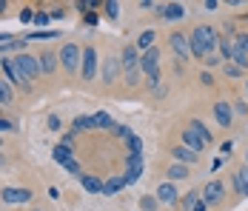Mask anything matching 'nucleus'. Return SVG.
Instances as JSON below:
<instances>
[{
	"label": "nucleus",
	"mask_w": 248,
	"mask_h": 211,
	"mask_svg": "<svg viewBox=\"0 0 248 211\" xmlns=\"http://www.w3.org/2000/svg\"><path fill=\"white\" fill-rule=\"evenodd\" d=\"M220 43V34L214 26H197L191 34H188V46H191V57H211V51Z\"/></svg>",
	"instance_id": "nucleus-1"
},
{
	"label": "nucleus",
	"mask_w": 248,
	"mask_h": 211,
	"mask_svg": "<svg viewBox=\"0 0 248 211\" xmlns=\"http://www.w3.org/2000/svg\"><path fill=\"white\" fill-rule=\"evenodd\" d=\"M12 66H15V71H17V77L23 80L26 89H31V80H37V74H40L37 54H26V51H20V54L12 57Z\"/></svg>",
	"instance_id": "nucleus-2"
},
{
	"label": "nucleus",
	"mask_w": 248,
	"mask_h": 211,
	"mask_svg": "<svg viewBox=\"0 0 248 211\" xmlns=\"http://www.w3.org/2000/svg\"><path fill=\"white\" fill-rule=\"evenodd\" d=\"M120 69L125 71V83L128 86H140V51L137 46H125L120 54Z\"/></svg>",
	"instance_id": "nucleus-3"
},
{
	"label": "nucleus",
	"mask_w": 248,
	"mask_h": 211,
	"mask_svg": "<svg viewBox=\"0 0 248 211\" xmlns=\"http://www.w3.org/2000/svg\"><path fill=\"white\" fill-rule=\"evenodd\" d=\"M140 71L149 77V80H160V49L154 46L149 51H143L140 57Z\"/></svg>",
	"instance_id": "nucleus-4"
},
{
	"label": "nucleus",
	"mask_w": 248,
	"mask_h": 211,
	"mask_svg": "<svg viewBox=\"0 0 248 211\" xmlns=\"http://www.w3.org/2000/svg\"><path fill=\"white\" fill-rule=\"evenodd\" d=\"M60 63L66 66V71H77L80 69V60H83V49L77 46V43H63L60 49Z\"/></svg>",
	"instance_id": "nucleus-5"
},
{
	"label": "nucleus",
	"mask_w": 248,
	"mask_h": 211,
	"mask_svg": "<svg viewBox=\"0 0 248 211\" xmlns=\"http://www.w3.org/2000/svg\"><path fill=\"white\" fill-rule=\"evenodd\" d=\"M80 74H83V80H94V74H97V49H94V46L83 49V60H80Z\"/></svg>",
	"instance_id": "nucleus-6"
},
{
	"label": "nucleus",
	"mask_w": 248,
	"mask_h": 211,
	"mask_svg": "<svg viewBox=\"0 0 248 211\" xmlns=\"http://www.w3.org/2000/svg\"><path fill=\"white\" fill-rule=\"evenodd\" d=\"M0 200H3L6 206L29 203V200H31V191H29V188H15V186H9V188H3V191H0Z\"/></svg>",
	"instance_id": "nucleus-7"
},
{
	"label": "nucleus",
	"mask_w": 248,
	"mask_h": 211,
	"mask_svg": "<svg viewBox=\"0 0 248 211\" xmlns=\"http://www.w3.org/2000/svg\"><path fill=\"white\" fill-rule=\"evenodd\" d=\"M169 43H171L174 54H177L180 60H188V57H191V46H188V34H180V32H171V34H169Z\"/></svg>",
	"instance_id": "nucleus-8"
},
{
	"label": "nucleus",
	"mask_w": 248,
	"mask_h": 211,
	"mask_svg": "<svg viewBox=\"0 0 248 211\" xmlns=\"http://www.w3.org/2000/svg\"><path fill=\"white\" fill-rule=\"evenodd\" d=\"M223 194H225V186L220 180H211L208 186L202 188V203H205V206H217V203L223 200Z\"/></svg>",
	"instance_id": "nucleus-9"
},
{
	"label": "nucleus",
	"mask_w": 248,
	"mask_h": 211,
	"mask_svg": "<svg viewBox=\"0 0 248 211\" xmlns=\"http://www.w3.org/2000/svg\"><path fill=\"white\" fill-rule=\"evenodd\" d=\"M214 117H217V123H220L223 129H228L231 120H234V106H231L228 100H217V103H214Z\"/></svg>",
	"instance_id": "nucleus-10"
},
{
	"label": "nucleus",
	"mask_w": 248,
	"mask_h": 211,
	"mask_svg": "<svg viewBox=\"0 0 248 211\" xmlns=\"http://www.w3.org/2000/svg\"><path fill=\"white\" fill-rule=\"evenodd\" d=\"M125 183H137L140 177H143V157H134V154H128V160H125Z\"/></svg>",
	"instance_id": "nucleus-11"
},
{
	"label": "nucleus",
	"mask_w": 248,
	"mask_h": 211,
	"mask_svg": "<svg viewBox=\"0 0 248 211\" xmlns=\"http://www.w3.org/2000/svg\"><path fill=\"white\" fill-rule=\"evenodd\" d=\"M157 12L163 15V20H183V17H186V6H183V3H169V6H157Z\"/></svg>",
	"instance_id": "nucleus-12"
},
{
	"label": "nucleus",
	"mask_w": 248,
	"mask_h": 211,
	"mask_svg": "<svg viewBox=\"0 0 248 211\" xmlns=\"http://www.w3.org/2000/svg\"><path fill=\"white\" fill-rule=\"evenodd\" d=\"M171 154H174V163H183V165H194L200 160V154H194V151L186 148V146H174Z\"/></svg>",
	"instance_id": "nucleus-13"
},
{
	"label": "nucleus",
	"mask_w": 248,
	"mask_h": 211,
	"mask_svg": "<svg viewBox=\"0 0 248 211\" xmlns=\"http://www.w3.org/2000/svg\"><path fill=\"white\" fill-rule=\"evenodd\" d=\"M57 60H60V57H57L54 51H40V54H37V66H40L43 74H51V71L57 69Z\"/></svg>",
	"instance_id": "nucleus-14"
},
{
	"label": "nucleus",
	"mask_w": 248,
	"mask_h": 211,
	"mask_svg": "<svg viewBox=\"0 0 248 211\" xmlns=\"http://www.w3.org/2000/svg\"><path fill=\"white\" fill-rule=\"evenodd\" d=\"M231 180H234V188H237V194H240V197H248V165L237 168Z\"/></svg>",
	"instance_id": "nucleus-15"
},
{
	"label": "nucleus",
	"mask_w": 248,
	"mask_h": 211,
	"mask_svg": "<svg viewBox=\"0 0 248 211\" xmlns=\"http://www.w3.org/2000/svg\"><path fill=\"white\" fill-rule=\"evenodd\" d=\"M117 74H120V60H114V57H108L106 63H103V83H114L117 80Z\"/></svg>",
	"instance_id": "nucleus-16"
},
{
	"label": "nucleus",
	"mask_w": 248,
	"mask_h": 211,
	"mask_svg": "<svg viewBox=\"0 0 248 211\" xmlns=\"http://www.w3.org/2000/svg\"><path fill=\"white\" fill-rule=\"evenodd\" d=\"M125 186H128V183H125L123 174H120V177H111V180H106V183H103V197H114V194H117V191H123Z\"/></svg>",
	"instance_id": "nucleus-17"
},
{
	"label": "nucleus",
	"mask_w": 248,
	"mask_h": 211,
	"mask_svg": "<svg viewBox=\"0 0 248 211\" xmlns=\"http://www.w3.org/2000/svg\"><path fill=\"white\" fill-rule=\"evenodd\" d=\"M180 140H183V146H186V148H191L194 154H200V151L205 148V143L200 140L194 131H188V129H183V137H180Z\"/></svg>",
	"instance_id": "nucleus-18"
},
{
	"label": "nucleus",
	"mask_w": 248,
	"mask_h": 211,
	"mask_svg": "<svg viewBox=\"0 0 248 211\" xmlns=\"http://www.w3.org/2000/svg\"><path fill=\"white\" fill-rule=\"evenodd\" d=\"M157 200L166 203V206H174L177 203V188H174V183H163V186L157 188Z\"/></svg>",
	"instance_id": "nucleus-19"
},
{
	"label": "nucleus",
	"mask_w": 248,
	"mask_h": 211,
	"mask_svg": "<svg viewBox=\"0 0 248 211\" xmlns=\"http://www.w3.org/2000/svg\"><path fill=\"white\" fill-rule=\"evenodd\" d=\"M186 129H188V131H194L205 146H211V140H214V137H211V131L202 126V120H188V126H186Z\"/></svg>",
	"instance_id": "nucleus-20"
},
{
	"label": "nucleus",
	"mask_w": 248,
	"mask_h": 211,
	"mask_svg": "<svg viewBox=\"0 0 248 211\" xmlns=\"http://www.w3.org/2000/svg\"><path fill=\"white\" fill-rule=\"evenodd\" d=\"M169 183H177V180H186L188 177V165H183V163H171L169 165Z\"/></svg>",
	"instance_id": "nucleus-21"
},
{
	"label": "nucleus",
	"mask_w": 248,
	"mask_h": 211,
	"mask_svg": "<svg viewBox=\"0 0 248 211\" xmlns=\"http://www.w3.org/2000/svg\"><path fill=\"white\" fill-rule=\"evenodd\" d=\"M0 66H3V71H6L9 83H15V86H23V80L17 77V71H15V66H12V57H3V60H0ZM23 89H26V86H23Z\"/></svg>",
	"instance_id": "nucleus-22"
},
{
	"label": "nucleus",
	"mask_w": 248,
	"mask_h": 211,
	"mask_svg": "<svg viewBox=\"0 0 248 211\" xmlns=\"http://www.w3.org/2000/svg\"><path fill=\"white\" fill-rule=\"evenodd\" d=\"M80 183H83V188H86L89 194H103V183H100L97 177H92V174H83Z\"/></svg>",
	"instance_id": "nucleus-23"
},
{
	"label": "nucleus",
	"mask_w": 248,
	"mask_h": 211,
	"mask_svg": "<svg viewBox=\"0 0 248 211\" xmlns=\"http://www.w3.org/2000/svg\"><path fill=\"white\" fill-rule=\"evenodd\" d=\"M154 37H157V32H154V29H146V32H140V37H137V49H143V51L154 49Z\"/></svg>",
	"instance_id": "nucleus-24"
},
{
	"label": "nucleus",
	"mask_w": 248,
	"mask_h": 211,
	"mask_svg": "<svg viewBox=\"0 0 248 211\" xmlns=\"http://www.w3.org/2000/svg\"><path fill=\"white\" fill-rule=\"evenodd\" d=\"M72 151H75V148H72V146H63V143H60V146H54V151H51V157H54V163H66V160H72Z\"/></svg>",
	"instance_id": "nucleus-25"
},
{
	"label": "nucleus",
	"mask_w": 248,
	"mask_h": 211,
	"mask_svg": "<svg viewBox=\"0 0 248 211\" xmlns=\"http://www.w3.org/2000/svg\"><path fill=\"white\" fill-rule=\"evenodd\" d=\"M92 117H94V129H106V131H114V126H117V123L108 117L106 112H97V114H92Z\"/></svg>",
	"instance_id": "nucleus-26"
},
{
	"label": "nucleus",
	"mask_w": 248,
	"mask_h": 211,
	"mask_svg": "<svg viewBox=\"0 0 248 211\" xmlns=\"http://www.w3.org/2000/svg\"><path fill=\"white\" fill-rule=\"evenodd\" d=\"M89 129H94V117H92V114H80V117H75L72 131H89Z\"/></svg>",
	"instance_id": "nucleus-27"
},
{
	"label": "nucleus",
	"mask_w": 248,
	"mask_h": 211,
	"mask_svg": "<svg viewBox=\"0 0 248 211\" xmlns=\"http://www.w3.org/2000/svg\"><path fill=\"white\" fill-rule=\"evenodd\" d=\"M234 51L248 54V34L246 32H234Z\"/></svg>",
	"instance_id": "nucleus-28"
},
{
	"label": "nucleus",
	"mask_w": 248,
	"mask_h": 211,
	"mask_svg": "<svg viewBox=\"0 0 248 211\" xmlns=\"http://www.w3.org/2000/svg\"><path fill=\"white\" fill-rule=\"evenodd\" d=\"M200 200H202V191H188L186 197H183V209L186 211H191L194 206H197Z\"/></svg>",
	"instance_id": "nucleus-29"
},
{
	"label": "nucleus",
	"mask_w": 248,
	"mask_h": 211,
	"mask_svg": "<svg viewBox=\"0 0 248 211\" xmlns=\"http://www.w3.org/2000/svg\"><path fill=\"white\" fill-rule=\"evenodd\" d=\"M103 12H106L111 20H117V17H120V3H117V0H108V3H103Z\"/></svg>",
	"instance_id": "nucleus-30"
},
{
	"label": "nucleus",
	"mask_w": 248,
	"mask_h": 211,
	"mask_svg": "<svg viewBox=\"0 0 248 211\" xmlns=\"http://www.w3.org/2000/svg\"><path fill=\"white\" fill-rule=\"evenodd\" d=\"M128 154H134V157H143V140H140L137 134L128 140Z\"/></svg>",
	"instance_id": "nucleus-31"
},
{
	"label": "nucleus",
	"mask_w": 248,
	"mask_h": 211,
	"mask_svg": "<svg viewBox=\"0 0 248 211\" xmlns=\"http://www.w3.org/2000/svg\"><path fill=\"white\" fill-rule=\"evenodd\" d=\"M12 103V89L6 86V80H0V106H9Z\"/></svg>",
	"instance_id": "nucleus-32"
},
{
	"label": "nucleus",
	"mask_w": 248,
	"mask_h": 211,
	"mask_svg": "<svg viewBox=\"0 0 248 211\" xmlns=\"http://www.w3.org/2000/svg\"><path fill=\"white\" fill-rule=\"evenodd\" d=\"M63 168H66L69 174H75V177H83V168H80V163H77L75 157H72V160H66V163H63Z\"/></svg>",
	"instance_id": "nucleus-33"
},
{
	"label": "nucleus",
	"mask_w": 248,
	"mask_h": 211,
	"mask_svg": "<svg viewBox=\"0 0 248 211\" xmlns=\"http://www.w3.org/2000/svg\"><path fill=\"white\" fill-rule=\"evenodd\" d=\"M114 134H117V137H120V140H131V137H134V131H131V129H128V126H114Z\"/></svg>",
	"instance_id": "nucleus-34"
},
{
	"label": "nucleus",
	"mask_w": 248,
	"mask_h": 211,
	"mask_svg": "<svg viewBox=\"0 0 248 211\" xmlns=\"http://www.w3.org/2000/svg\"><path fill=\"white\" fill-rule=\"evenodd\" d=\"M0 51H17V54H20V51H23V43H20V40H9V43L0 46Z\"/></svg>",
	"instance_id": "nucleus-35"
},
{
	"label": "nucleus",
	"mask_w": 248,
	"mask_h": 211,
	"mask_svg": "<svg viewBox=\"0 0 248 211\" xmlns=\"http://www.w3.org/2000/svg\"><path fill=\"white\" fill-rule=\"evenodd\" d=\"M223 69H225V74H228V77H240V74H243V69H237L234 63H223Z\"/></svg>",
	"instance_id": "nucleus-36"
},
{
	"label": "nucleus",
	"mask_w": 248,
	"mask_h": 211,
	"mask_svg": "<svg viewBox=\"0 0 248 211\" xmlns=\"http://www.w3.org/2000/svg\"><path fill=\"white\" fill-rule=\"evenodd\" d=\"M140 206H143V211H154V209H157V200H154V197H143V200H140Z\"/></svg>",
	"instance_id": "nucleus-37"
},
{
	"label": "nucleus",
	"mask_w": 248,
	"mask_h": 211,
	"mask_svg": "<svg viewBox=\"0 0 248 211\" xmlns=\"http://www.w3.org/2000/svg\"><path fill=\"white\" fill-rule=\"evenodd\" d=\"M34 23L40 26V32H43V26L49 23V15L46 12H34Z\"/></svg>",
	"instance_id": "nucleus-38"
},
{
	"label": "nucleus",
	"mask_w": 248,
	"mask_h": 211,
	"mask_svg": "<svg viewBox=\"0 0 248 211\" xmlns=\"http://www.w3.org/2000/svg\"><path fill=\"white\" fill-rule=\"evenodd\" d=\"M57 34H60V32H46V29H43V32H37V34H31V37H34V40H51V37H57Z\"/></svg>",
	"instance_id": "nucleus-39"
},
{
	"label": "nucleus",
	"mask_w": 248,
	"mask_h": 211,
	"mask_svg": "<svg viewBox=\"0 0 248 211\" xmlns=\"http://www.w3.org/2000/svg\"><path fill=\"white\" fill-rule=\"evenodd\" d=\"M29 20H34V9H29V6H26L23 12H20V23H29Z\"/></svg>",
	"instance_id": "nucleus-40"
},
{
	"label": "nucleus",
	"mask_w": 248,
	"mask_h": 211,
	"mask_svg": "<svg viewBox=\"0 0 248 211\" xmlns=\"http://www.w3.org/2000/svg\"><path fill=\"white\" fill-rule=\"evenodd\" d=\"M49 129H51V131H60V129H63V126H60V117H57V114H49Z\"/></svg>",
	"instance_id": "nucleus-41"
},
{
	"label": "nucleus",
	"mask_w": 248,
	"mask_h": 211,
	"mask_svg": "<svg viewBox=\"0 0 248 211\" xmlns=\"http://www.w3.org/2000/svg\"><path fill=\"white\" fill-rule=\"evenodd\" d=\"M200 80H202V86H214V77H211L208 71H202V74H200Z\"/></svg>",
	"instance_id": "nucleus-42"
},
{
	"label": "nucleus",
	"mask_w": 248,
	"mask_h": 211,
	"mask_svg": "<svg viewBox=\"0 0 248 211\" xmlns=\"http://www.w3.org/2000/svg\"><path fill=\"white\" fill-rule=\"evenodd\" d=\"M49 17H54V20H63V17H66V12H63V9H51Z\"/></svg>",
	"instance_id": "nucleus-43"
},
{
	"label": "nucleus",
	"mask_w": 248,
	"mask_h": 211,
	"mask_svg": "<svg viewBox=\"0 0 248 211\" xmlns=\"http://www.w3.org/2000/svg\"><path fill=\"white\" fill-rule=\"evenodd\" d=\"M234 112H237V114H248V106L246 103H234Z\"/></svg>",
	"instance_id": "nucleus-44"
},
{
	"label": "nucleus",
	"mask_w": 248,
	"mask_h": 211,
	"mask_svg": "<svg viewBox=\"0 0 248 211\" xmlns=\"http://www.w3.org/2000/svg\"><path fill=\"white\" fill-rule=\"evenodd\" d=\"M12 129H15V126H12L9 120H3V117H0V131H12Z\"/></svg>",
	"instance_id": "nucleus-45"
},
{
	"label": "nucleus",
	"mask_w": 248,
	"mask_h": 211,
	"mask_svg": "<svg viewBox=\"0 0 248 211\" xmlns=\"http://www.w3.org/2000/svg\"><path fill=\"white\" fill-rule=\"evenodd\" d=\"M217 63H220V57H214V54H211V57H205V66H217Z\"/></svg>",
	"instance_id": "nucleus-46"
},
{
	"label": "nucleus",
	"mask_w": 248,
	"mask_h": 211,
	"mask_svg": "<svg viewBox=\"0 0 248 211\" xmlns=\"http://www.w3.org/2000/svg\"><path fill=\"white\" fill-rule=\"evenodd\" d=\"M86 23L94 26V23H97V15H89V12H86Z\"/></svg>",
	"instance_id": "nucleus-47"
},
{
	"label": "nucleus",
	"mask_w": 248,
	"mask_h": 211,
	"mask_svg": "<svg viewBox=\"0 0 248 211\" xmlns=\"http://www.w3.org/2000/svg\"><path fill=\"white\" fill-rule=\"evenodd\" d=\"M231 148H234L231 143H223V146H220V151H223V154H231Z\"/></svg>",
	"instance_id": "nucleus-48"
},
{
	"label": "nucleus",
	"mask_w": 248,
	"mask_h": 211,
	"mask_svg": "<svg viewBox=\"0 0 248 211\" xmlns=\"http://www.w3.org/2000/svg\"><path fill=\"white\" fill-rule=\"evenodd\" d=\"M191 211H208V206H205V203L200 200V203H197V206H194V209H191Z\"/></svg>",
	"instance_id": "nucleus-49"
},
{
	"label": "nucleus",
	"mask_w": 248,
	"mask_h": 211,
	"mask_svg": "<svg viewBox=\"0 0 248 211\" xmlns=\"http://www.w3.org/2000/svg\"><path fill=\"white\" fill-rule=\"evenodd\" d=\"M3 12H6V0H0V15H3Z\"/></svg>",
	"instance_id": "nucleus-50"
},
{
	"label": "nucleus",
	"mask_w": 248,
	"mask_h": 211,
	"mask_svg": "<svg viewBox=\"0 0 248 211\" xmlns=\"http://www.w3.org/2000/svg\"><path fill=\"white\" fill-rule=\"evenodd\" d=\"M246 165H248V151H246Z\"/></svg>",
	"instance_id": "nucleus-51"
},
{
	"label": "nucleus",
	"mask_w": 248,
	"mask_h": 211,
	"mask_svg": "<svg viewBox=\"0 0 248 211\" xmlns=\"http://www.w3.org/2000/svg\"><path fill=\"white\" fill-rule=\"evenodd\" d=\"M246 89H248V80H246Z\"/></svg>",
	"instance_id": "nucleus-52"
},
{
	"label": "nucleus",
	"mask_w": 248,
	"mask_h": 211,
	"mask_svg": "<svg viewBox=\"0 0 248 211\" xmlns=\"http://www.w3.org/2000/svg\"><path fill=\"white\" fill-rule=\"evenodd\" d=\"M34 211H43V209H34Z\"/></svg>",
	"instance_id": "nucleus-53"
},
{
	"label": "nucleus",
	"mask_w": 248,
	"mask_h": 211,
	"mask_svg": "<svg viewBox=\"0 0 248 211\" xmlns=\"http://www.w3.org/2000/svg\"><path fill=\"white\" fill-rule=\"evenodd\" d=\"M0 148H3V143H0Z\"/></svg>",
	"instance_id": "nucleus-54"
}]
</instances>
